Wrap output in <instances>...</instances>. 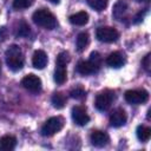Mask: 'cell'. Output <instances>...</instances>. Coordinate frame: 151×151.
I'll return each instance as SVG.
<instances>
[{
  "label": "cell",
  "mask_w": 151,
  "mask_h": 151,
  "mask_svg": "<svg viewBox=\"0 0 151 151\" xmlns=\"http://www.w3.org/2000/svg\"><path fill=\"white\" fill-rule=\"evenodd\" d=\"M32 19L35 25L44 27L46 29H53L57 26L55 17L46 8H40L38 11H35L32 15Z\"/></svg>",
  "instance_id": "6da1fadb"
},
{
  "label": "cell",
  "mask_w": 151,
  "mask_h": 151,
  "mask_svg": "<svg viewBox=\"0 0 151 151\" xmlns=\"http://www.w3.org/2000/svg\"><path fill=\"white\" fill-rule=\"evenodd\" d=\"M6 63L9 70L17 72L20 71L24 66V57L21 53V50L17 45H12L6 51Z\"/></svg>",
  "instance_id": "7a4b0ae2"
},
{
  "label": "cell",
  "mask_w": 151,
  "mask_h": 151,
  "mask_svg": "<svg viewBox=\"0 0 151 151\" xmlns=\"http://www.w3.org/2000/svg\"><path fill=\"white\" fill-rule=\"evenodd\" d=\"M64 126V119L59 116L57 117H51L45 122V124L41 127V134L45 137H51L59 132Z\"/></svg>",
  "instance_id": "3957f363"
},
{
  "label": "cell",
  "mask_w": 151,
  "mask_h": 151,
  "mask_svg": "<svg viewBox=\"0 0 151 151\" xmlns=\"http://www.w3.org/2000/svg\"><path fill=\"white\" fill-rule=\"evenodd\" d=\"M96 37L99 41H103V42H114L119 38V33L113 27L103 26V27H99L97 29Z\"/></svg>",
  "instance_id": "277c9868"
},
{
  "label": "cell",
  "mask_w": 151,
  "mask_h": 151,
  "mask_svg": "<svg viewBox=\"0 0 151 151\" xmlns=\"http://www.w3.org/2000/svg\"><path fill=\"white\" fill-rule=\"evenodd\" d=\"M113 100H114V93L112 91L106 90L98 93V96L96 97L94 105L99 111H106L111 107Z\"/></svg>",
  "instance_id": "5b68a950"
},
{
  "label": "cell",
  "mask_w": 151,
  "mask_h": 151,
  "mask_svg": "<svg viewBox=\"0 0 151 151\" xmlns=\"http://www.w3.org/2000/svg\"><path fill=\"white\" fill-rule=\"evenodd\" d=\"M125 100L129 104H144L149 99V93L145 90H129L125 92Z\"/></svg>",
  "instance_id": "8992f818"
},
{
  "label": "cell",
  "mask_w": 151,
  "mask_h": 151,
  "mask_svg": "<svg viewBox=\"0 0 151 151\" xmlns=\"http://www.w3.org/2000/svg\"><path fill=\"white\" fill-rule=\"evenodd\" d=\"M21 85L28 90L29 92H33V93H38L41 91V80L38 76L35 74H27L22 78L21 80Z\"/></svg>",
  "instance_id": "52a82bcc"
},
{
  "label": "cell",
  "mask_w": 151,
  "mask_h": 151,
  "mask_svg": "<svg viewBox=\"0 0 151 151\" xmlns=\"http://www.w3.org/2000/svg\"><path fill=\"white\" fill-rule=\"evenodd\" d=\"M72 118L76 124L84 126L90 122V117L86 112V109L83 106H74L72 109Z\"/></svg>",
  "instance_id": "ba28073f"
},
{
  "label": "cell",
  "mask_w": 151,
  "mask_h": 151,
  "mask_svg": "<svg viewBox=\"0 0 151 151\" xmlns=\"http://www.w3.org/2000/svg\"><path fill=\"white\" fill-rule=\"evenodd\" d=\"M99 66L98 64H94L93 61L91 60H83V61H79L78 65H77V72L80 73L81 76H87V74H92V73H96L98 70H99Z\"/></svg>",
  "instance_id": "9c48e42d"
},
{
  "label": "cell",
  "mask_w": 151,
  "mask_h": 151,
  "mask_svg": "<svg viewBox=\"0 0 151 151\" xmlns=\"http://www.w3.org/2000/svg\"><path fill=\"white\" fill-rule=\"evenodd\" d=\"M126 112L123 109H116L113 112L110 114V123L113 127H119L123 126L126 123Z\"/></svg>",
  "instance_id": "30bf717a"
},
{
  "label": "cell",
  "mask_w": 151,
  "mask_h": 151,
  "mask_svg": "<svg viewBox=\"0 0 151 151\" xmlns=\"http://www.w3.org/2000/svg\"><path fill=\"white\" fill-rule=\"evenodd\" d=\"M90 139H91V143L92 145L97 146V147H103L105 146L107 143H109V136L106 132L104 131H93L90 136Z\"/></svg>",
  "instance_id": "8fae6325"
},
{
  "label": "cell",
  "mask_w": 151,
  "mask_h": 151,
  "mask_svg": "<svg viewBox=\"0 0 151 151\" xmlns=\"http://www.w3.org/2000/svg\"><path fill=\"white\" fill-rule=\"evenodd\" d=\"M32 65L38 70H42L47 65V54L42 50L35 51L32 58Z\"/></svg>",
  "instance_id": "7c38bea8"
},
{
  "label": "cell",
  "mask_w": 151,
  "mask_h": 151,
  "mask_svg": "<svg viewBox=\"0 0 151 151\" xmlns=\"http://www.w3.org/2000/svg\"><path fill=\"white\" fill-rule=\"evenodd\" d=\"M106 64L112 68H119L125 64V58L120 52H113L106 58Z\"/></svg>",
  "instance_id": "4fadbf2b"
},
{
  "label": "cell",
  "mask_w": 151,
  "mask_h": 151,
  "mask_svg": "<svg viewBox=\"0 0 151 151\" xmlns=\"http://www.w3.org/2000/svg\"><path fill=\"white\" fill-rule=\"evenodd\" d=\"M126 11H127V4L124 0H118L113 6L112 15L114 19L122 20L124 18V15L126 14Z\"/></svg>",
  "instance_id": "5bb4252c"
},
{
  "label": "cell",
  "mask_w": 151,
  "mask_h": 151,
  "mask_svg": "<svg viewBox=\"0 0 151 151\" xmlns=\"http://www.w3.org/2000/svg\"><path fill=\"white\" fill-rule=\"evenodd\" d=\"M17 145V138L14 136H2L0 138V150L1 151H11Z\"/></svg>",
  "instance_id": "9a60e30c"
},
{
  "label": "cell",
  "mask_w": 151,
  "mask_h": 151,
  "mask_svg": "<svg viewBox=\"0 0 151 151\" xmlns=\"http://www.w3.org/2000/svg\"><path fill=\"white\" fill-rule=\"evenodd\" d=\"M87 21H88V14L85 11L77 12L70 17V22L76 26H84L87 24Z\"/></svg>",
  "instance_id": "2e32d148"
},
{
  "label": "cell",
  "mask_w": 151,
  "mask_h": 151,
  "mask_svg": "<svg viewBox=\"0 0 151 151\" xmlns=\"http://www.w3.org/2000/svg\"><path fill=\"white\" fill-rule=\"evenodd\" d=\"M67 78V72H66V66L63 65H57L55 71H54V81L59 85L64 84Z\"/></svg>",
  "instance_id": "e0dca14e"
},
{
  "label": "cell",
  "mask_w": 151,
  "mask_h": 151,
  "mask_svg": "<svg viewBox=\"0 0 151 151\" xmlns=\"http://www.w3.org/2000/svg\"><path fill=\"white\" fill-rule=\"evenodd\" d=\"M88 42H90L88 34H87L86 32L79 33L78 37H77V42H76V44H77V50H78L79 52H83V51L87 47Z\"/></svg>",
  "instance_id": "ac0fdd59"
},
{
  "label": "cell",
  "mask_w": 151,
  "mask_h": 151,
  "mask_svg": "<svg viewBox=\"0 0 151 151\" xmlns=\"http://www.w3.org/2000/svg\"><path fill=\"white\" fill-rule=\"evenodd\" d=\"M137 137L140 142H147L151 137V129L144 125H139L137 127Z\"/></svg>",
  "instance_id": "d6986e66"
},
{
  "label": "cell",
  "mask_w": 151,
  "mask_h": 151,
  "mask_svg": "<svg viewBox=\"0 0 151 151\" xmlns=\"http://www.w3.org/2000/svg\"><path fill=\"white\" fill-rule=\"evenodd\" d=\"M52 104H53V107H55L57 110H60L65 106L66 104V98L63 93L60 92H57L52 96Z\"/></svg>",
  "instance_id": "ffe728a7"
},
{
  "label": "cell",
  "mask_w": 151,
  "mask_h": 151,
  "mask_svg": "<svg viewBox=\"0 0 151 151\" xmlns=\"http://www.w3.org/2000/svg\"><path fill=\"white\" fill-rule=\"evenodd\" d=\"M107 2L109 0H87V4L90 5V7H92L93 9L100 12V11H104L107 6Z\"/></svg>",
  "instance_id": "44dd1931"
},
{
  "label": "cell",
  "mask_w": 151,
  "mask_h": 151,
  "mask_svg": "<svg viewBox=\"0 0 151 151\" xmlns=\"http://www.w3.org/2000/svg\"><path fill=\"white\" fill-rule=\"evenodd\" d=\"M34 0H13V7L15 9H24L29 7Z\"/></svg>",
  "instance_id": "7402d4cb"
},
{
  "label": "cell",
  "mask_w": 151,
  "mask_h": 151,
  "mask_svg": "<svg viewBox=\"0 0 151 151\" xmlns=\"http://www.w3.org/2000/svg\"><path fill=\"white\" fill-rule=\"evenodd\" d=\"M17 34H18L19 37H27V35L29 34V26H28V24H27L26 21L22 20V21L19 24V28H18Z\"/></svg>",
  "instance_id": "603a6c76"
},
{
  "label": "cell",
  "mask_w": 151,
  "mask_h": 151,
  "mask_svg": "<svg viewBox=\"0 0 151 151\" xmlns=\"http://www.w3.org/2000/svg\"><path fill=\"white\" fill-rule=\"evenodd\" d=\"M70 61V54L67 52H60L58 55H57V65H63V66H66L67 63Z\"/></svg>",
  "instance_id": "cb8c5ba5"
},
{
  "label": "cell",
  "mask_w": 151,
  "mask_h": 151,
  "mask_svg": "<svg viewBox=\"0 0 151 151\" xmlns=\"http://www.w3.org/2000/svg\"><path fill=\"white\" fill-rule=\"evenodd\" d=\"M70 96H71L73 99L80 100V99L85 98L86 92H85V90H84V88H81V87H76L74 90H72V91L70 92Z\"/></svg>",
  "instance_id": "d4e9b609"
},
{
  "label": "cell",
  "mask_w": 151,
  "mask_h": 151,
  "mask_svg": "<svg viewBox=\"0 0 151 151\" xmlns=\"http://www.w3.org/2000/svg\"><path fill=\"white\" fill-rule=\"evenodd\" d=\"M150 59H151L150 54H146L145 58H144L143 61H142V65H143V67H144V70H145L146 72H150V67H151V61H150Z\"/></svg>",
  "instance_id": "484cf974"
},
{
  "label": "cell",
  "mask_w": 151,
  "mask_h": 151,
  "mask_svg": "<svg viewBox=\"0 0 151 151\" xmlns=\"http://www.w3.org/2000/svg\"><path fill=\"white\" fill-rule=\"evenodd\" d=\"M90 60L91 61H93L94 64H98V65H100V55H99V53L98 52H92L91 53V57H90Z\"/></svg>",
  "instance_id": "4316f807"
},
{
  "label": "cell",
  "mask_w": 151,
  "mask_h": 151,
  "mask_svg": "<svg viewBox=\"0 0 151 151\" xmlns=\"http://www.w3.org/2000/svg\"><path fill=\"white\" fill-rule=\"evenodd\" d=\"M145 13H146V11H143V13H142V11L134 17V22L136 24H138V22H140L142 20H143V18H144V15H145Z\"/></svg>",
  "instance_id": "83f0119b"
},
{
  "label": "cell",
  "mask_w": 151,
  "mask_h": 151,
  "mask_svg": "<svg viewBox=\"0 0 151 151\" xmlns=\"http://www.w3.org/2000/svg\"><path fill=\"white\" fill-rule=\"evenodd\" d=\"M6 33H7L6 28H5V27H1V28H0V40H1V41L6 39Z\"/></svg>",
  "instance_id": "f1b7e54d"
},
{
  "label": "cell",
  "mask_w": 151,
  "mask_h": 151,
  "mask_svg": "<svg viewBox=\"0 0 151 151\" xmlns=\"http://www.w3.org/2000/svg\"><path fill=\"white\" fill-rule=\"evenodd\" d=\"M50 2H52V4H54V5H58L59 2H60V0H48Z\"/></svg>",
  "instance_id": "f546056e"
},
{
  "label": "cell",
  "mask_w": 151,
  "mask_h": 151,
  "mask_svg": "<svg viewBox=\"0 0 151 151\" xmlns=\"http://www.w3.org/2000/svg\"><path fill=\"white\" fill-rule=\"evenodd\" d=\"M134 1H137V2H147L149 0H134Z\"/></svg>",
  "instance_id": "4dcf8cb0"
},
{
  "label": "cell",
  "mask_w": 151,
  "mask_h": 151,
  "mask_svg": "<svg viewBox=\"0 0 151 151\" xmlns=\"http://www.w3.org/2000/svg\"><path fill=\"white\" fill-rule=\"evenodd\" d=\"M0 72H1V67H0Z\"/></svg>",
  "instance_id": "1f68e13d"
}]
</instances>
